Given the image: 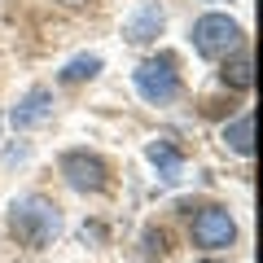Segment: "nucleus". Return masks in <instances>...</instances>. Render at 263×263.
Wrapping results in <instances>:
<instances>
[{
    "label": "nucleus",
    "instance_id": "obj_1",
    "mask_svg": "<svg viewBox=\"0 0 263 263\" xmlns=\"http://www.w3.org/2000/svg\"><path fill=\"white\" fill-rule=\"evenodd\" d=\"M5 219H9V233L18 237L22 246H31V250L53 246L57 237H62V228H66L57 202H48L44 193H22V197H13Z\"/></svg>",
    "mask_w": 263,
    "mask_h": 263
},
{
    "label": "nucleus",
    "instance_id": "obj_2",
    "mask_svg": "<svg viewBox=\"0 0 263 263\" xmlns=\"http://www.w3.org/2000/svg\"><path fill=\"white\" fill-rule=\"evenodd\" d=\"M189 40H193L197 57L224 62V57H233L237 48H241V22L228 18V13H202V18L193 22V31H189Z\"/></svg>",
    "mask_w": 263,
    "mask_h": 263
},
{
    "label": "nucleus",
    "instance_id": "obj_3",
    "mask_svg": "<svg viewBox=\"0 0 263 263\" xmlns=\"http://www.w3.org/2000/svg\"><path fill=\"white\" fill-rule=\"evenodd\" d=\"M132 84H136V92H141L149 105H167V101H176V97H180V70H176V57H171V53L145 57V62L132 70Z\"/></svg>",
    "mask_w": 263,
    "mask_h": 263
},
{
    "label": "nucleus",
    "instance_id": "obj_4",
    "mask_svg": "<svg viewBox=\"0 0 263 263\" xmlns=\"http://www.w3.org/2000/svg\"><path fill=\"white\" fill-rule=\"evenodd\" d=\"M57 167H62L66 184L75 189V193H101V189L110 184V167H105L97 154H88V149H66L62 158H57Z\"/></svg>",
    "mask_w": 263,
    "mask_h": 263
},
{
    "label": "nucleus",
    "instance_id": "obj_5",
    "mask_svg": "<svg viewBox=\"0 0 263 263\" xmlns=\"http://www.w3.org/2000/svg\"><path fill=\"white\" fill-rule=\"evenodd\" d=\"M189 233H193V246H202V250H224V246L237 241V219L228 215V206H202L193 215V224H189Z\"/></svg>",
    "mask_w": 263,
    "mask_h": 263
},
{
    "label": "nucleus",
    "instance_id": "obj_6",
    "mask_svg": "<svg viewBox=\"0 0 263 263\" xmlns=\"http://www.w3.org/2000/svg\"><path fill=\"white\" fill-rule=\"evenodd\" d=\"M162 27H167L162 5L158 0H141V5L123 18V40H127V44H154V40L162 35Z\"/></svg>",
    "mask_w": 263,
    "mask_h": 263
},
{
    "label": "nucleus",
    "instance_id": "obj_7",
    "mask_svg": "<svg viewBox=\"0 0 263 263\" xmlns=\"http://www.w3.org/2000/svg\"><path fill=\"white\" fill-rule=\"evenodd\" d=\"M48 119H53V88H44V84L27 88V92L18 97V105L9 110L13 132H31V127H40V123H48Z\"/></svg>",
    "mask_w": 263,
    "mask_h": 263
},
{
    "label": "nucleus",
    "instance_id": "obj_8",
    "mask_svg": "<svg viewBox=\"0 0 263 263\" xmlns=\"http://www.w3.org/2000/svg\"><path fill=\"white\" fill-rule=\"evenodd\" d=\"M145 158L154 162L158 180H167V184H176V180L184 176V158H180V149L171 141H149V145H145Z\"/></svg>",
    "mask_w": 263,
    "mask_h": 263
},
{
    "label": "nucleus",
    "instance_id": "obj_9",
    "mask_svg": "<svg viewBox=\"0 0 263 263\" xmlns=\"http://www.w3.org/2000/svg\"><path fill=\"white\" fill-rule=\"evenodd\" d=\"M219 136H224V145H228L233 154L250 158V154H254V114H237L233 123H224Z\"/></svg>",
    "mask_w": 263,
    "mask_h": 263
},
{
    "label": "nucleus",
    "instance_id": "obj_10",
    "mask_svg": "<svg viewBox=\"0 0 263 263\" xmlns=\"http://www.w3.org/2000/svg\"><path fill=\"white\" fill-rule=\"evenodd\" d=\"M101 66H105L101 53H79V57H70V62L57 70V79H62V84H84V79L101 75Z\"/></svg>",
    "mask_w": 263,
    "mask_h": 263
},
{
    "label": "nucleus",
    "instance_id": "obj_11",
    "mask_svg": "<svg viewBox=\"0 0 263 263\" xmlns=\"http://www.w3.org/2000/svg\"><path fill=\"white\" fill-rule=\"evenodd\" d=\"M219 79H224V84H233V88H250V84H254V57H250V53H233V57H224V70H219Z\"/></svg>",
    "mask_w": 263,
    "mask_h": 263
},
{
    "label": "nucleus",
    "instance_id": "obj_12",
    "mask_svg": "<svg viewBox=\"0 0 263 263\" xmlns=\"http://www.w3.org/2000/svg\"><path fill=\"white\" fill-rule=\"evenodd\" d=\"M62 5H70V9H75V5H84V0H62Z\"/></svg>",
    "mask_w": 263,
    "mask_h": 263
},
{
    "label": "nucleus",
    "instance_id": "obj_13",
    "mask_svg": "<svg viewBox=\"0 0 263 263\" xmlns=\"http://www.w3.org/2000/svg\"><path fill=\"white\" fill-rule=\"evenodd\" d=\"M202 263H215V259H202Z\"/></svg>",
    "mask_w": 263,
    "mask_h": 263
}]
</instances>
